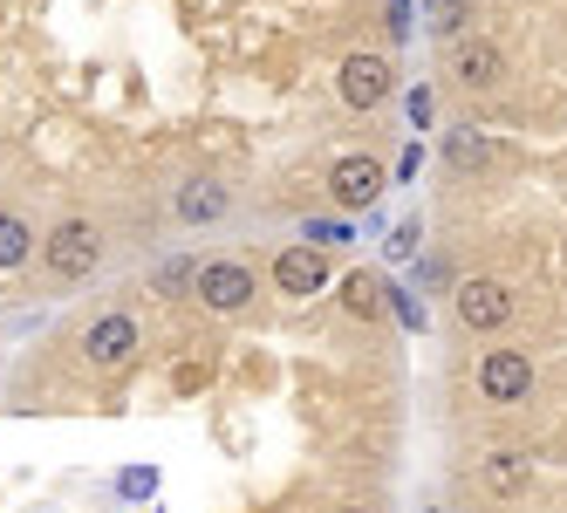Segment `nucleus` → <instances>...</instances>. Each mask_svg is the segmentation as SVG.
Returning <instances> with one entry per match:
<instances>
[{
  "instance_id": "nucleus-10",
  "label": "nucleus",
  "mask_w": 567,
  "mask_h": 513,
  "mask_svg": "<svg viewBox=\"0 0 567 513\" xmlns=\"http://www.w3.org/2000/svg\"><path fill=\"white\" fill-rule=\"evenodd\" d=\"M321 281H329V260H321L315 247H288V254L274 260V288L280 295H315Z\"/></svg>"
},
{
  "instance_id": "nucleus-16",
  "label": "nucleus",
  "mask_w": 567,
  "mask_h": 513,
  "mask_svg": "<svg viewBox=\"0 0 567 513\" xmlns=\"http://www.w3.org/2000/svg\"><path fill=\"white\" fill-rule=\"evenodd\" d=\"M116 493H124V500H151V493H157V472H151V465L124 472V480H116Z\"/></svg>"
},
{
  "instance_id": "nucleus-3",
  "label": "nucleus",
  "mask_w": 567,
  "mask_h": 513,
  "mask_svg": "<svg viewBox=\"0 0 567 513\" xmlns=\"http://www.w3.org/2000/svg\"><path fill=\"white\" fill-rule=\"evenodd\" d=\"M198 301H206L213 315H247L254 308V267L247 260H233V254H219V260H198Z\"/></svg>"
},
{
  "instance_id": "nucleus-1",
  "label": "nucleus",
  "mask_w": 567,
  "mask_h": 513,
  "mask_svg": "<svg viewBox=\"0 0 567 513\" xmlns=\"http://www.w3.org/2000/svg\"><path fill=\"white\" fill-rule=\"evenodd\" d=\"M42 260H49L55 281H90L96 260H103L96 226H90V219H55V226H49V240H42Z\"/></svg>"
},
{
  "instance_id": "nucleus-15",
  "label": "nucleus",
  "mask_w": 567,
  "mask_h": 513,
  "mask_svg": "<svg viewBox=\"0 0 567 513\" xmlns=\"http://www.w3.org/2000/svg\"><path fill=\"white\" fill-rule=\"evenodd\" d=\"M431 34H437V42H458V34H465V0H431Z\"/></svg>"
},
{
  "instance_id": "nucleus-8",
  "label": "nucleus",
  "mask_w": 567,
  "mask_h": 513,
  "mask_svg": "<svg viewBox=\"0 0 567 513\" xmlns=\"http://www.w3.org/2000/svg\"><path fill=\"white\" fill-rule=\"evenodd\" d=\"M336 90H342V103H349V110H377V103L396 90V75H390V62H383V55H349V62L336 69Z\"/></svg>"
},
{
  "instance_id": "nucleus-4",
  "label": "nucleus",
  "mask_w": 567,
  "mask_h": 513,
  "mask_svg": "<svg viewBox=\"0 0 567 513\" xmlns=\"http://www.w3.org/2000/svg\"><path fill=\"white\" fill-rule=\"evenodd\" d=\"M452 308H458V322H465L472 336H499V329L513 322V288L493 281V274H472V281H458Z\"/></svg>"
},
{
  "instance_id": "nucleus-20",
  "label": "nucleus",
  "mask_w": 567,
  "mask_h": 513,
  "mask_svg": "<svg viewBox=\"0 0 567 513\" xmlns=\"http://www.w3.org/2000/svg\"><path fill=\"white\" fill-rule=\"evenodd\" d=\"M560 254H567V240H560Z\"/></svg>"
},
{
  "instance_id": "nucleus-7",
  "label": "nucleus",
  "mask_w": 567,
  "mask_h": 513,
  "mask_svg": "<svg viewBox=\"0 0 567 513\" xmlns=\"http://www.w3.org/2000/svg\"><path fill=\"white\" fill-rule=\"evenodd\" d=\"M478 390H485L493 404H519L526 390H534V357H519V349H485Z\"/></svg>"
},
{
  "instance_id": "nucleus-12",
  "label": "nucleus",
  "mask_w": 567,
  "mask_h": 513,
  "mask_svg": "<svg viewBox=\"0 0 567 513\" xmlns=\"http://www.w3.org/2000/svg\"><path fill=\"white\" fill-rule=\"evenodd\" d=\"M21 260H34V226H28L21 213H8V206H0V274H8V267H21Z\"/></svg>"
},
{
  "instance_id": "nucleus-5",
  "label": "nucleus",
  "mask_w": 567,
  "mask_h": 513,
  "mask_svg": "<svg viewBox=\"0 0 567 513\" xmlns=\"http://www.w3.org/2000/svg\"><path fill=\"white\" fill-rule=\"evenodd\" d=\"M383 185H390V172L377 165L370 151H349V157H336V165H329V199L336 206H377Z\"/></svg>"
},
{
  "instance_id": "nucleus-17",
  "label": "nucleus",
  "mask_w": 567,
  "mask_h": 513,
  "mask_svg": "<svg viewBox=\"0 0 567 513\" xmlns=\"http://www.w3.org/2000/svg\"><path fill=\"white\" fill-rule=\"evenodd\" d=\"M185 281H198V267H192V254H185V260H178V267H165V288H172V295H178V288H185Z\"/></svg>"
},
{
  "instance_id": "nucleus-19",
  "label": "nucleus",
  "mask_w": 567,
  "mask_h": 513,
  "mask_svg": "<svg viewBox=\"0 0 567 513\" xmlns=\"http://www.w3.org/2000/svg\"><path fill=\"white\" fill-rule=\"evenodd\" d=\"M342 513H362V506H342Z\"/></svg>"
},
{
  "instance_id": "nucleus-18",
  "label": "nucleus",
  "mask_w": 567,
  "mask_h": 513,
  "mask_svg": "<svg viewBox=\"0 0 567 513\" xmlns=\"http://www.w3.org/2000/svg\"><path fill=\"white\" fill-rule=\"evenodd\" d=\"M411 247H417V226H403V233H390V260H411Z\"/></svg>"
},
{
  "instance_id": "nucleus-6",
  "label": "nucleus",
  "mask_w": 567,
  "mask_h": 513,
  "mask_svg": "<svg viewBox=\"0 0 567 513\" xmlns=\"http://www.w3.org/2000/svg\"><path fill=\"white\" fill-rule=\"evenodd\" d=\"M131 357H137V322L131 315H96L90 322V336H83V363L90 370H131Z\"/></svg>"
},
{
  "instance_id": "nucleus-2",
  "label": "nucleus",
  "mask_w": 567,
  "mask_h": 513,
  "mask_svg": "<svg viewBox=\"0 0 567 513\" xmlns=\"http://www.w3.org/2000/svg\"><path fill=\"white\" fill-rule=\"evenodd\" d=\"M437 69H444V83H458V90H493L506 75V49L485 42V34H458V42H444Z\"/></svg>"
},
{
  "instance_id": "nucleus-9",
  "label": "nucleus",
  "mask_w": 567,
  "mask_h": 513,
  "mask_svg": "<svg viewBox=\"0 0 567 513\" xmlns=\"http://www.w3.org/2000/svg\"><path fill=\"white\" fill-rule=\"evenodd\" d=\"M226 206H233L226 178H185V185H178V199H172L178 226H213V219H226Z\"/></svg>"
},
{
  "instance_id": "nucleus-11",
  "label": "nucleus",
  "mask_w": 567,
  "mask_h": 513,
  "mask_svg": "<svg viewBox=\"0 0 567 513\" xmlns=\"http://www.w3.org/2000/svg\"><path fill=\"white\" fill-rule=\"evenodd\" d=\"M383 301H390V281L370 274V267L342 281V315H362V322H370V315H383Z\"/></svg>"
},
{
  "instance_id": "nucleus-14",
  "label": "nucleus",
  "mask_w": 567,
  "mask_h": 513,
  "mask_svg": "<svg viewBox=\"0 0 567 513\" xmlns=\"http://www.w3.org/2000/svg\"><path fill=\"white\" fill-rule=\"evenodd\" d=\"M485 151H493V144H485L478 131H452V137H444V165H452V172H478Z\"/></svg>"
},
{
  "instance_id": "nucleus-13",
  "label": "nucleus",
  "mask_w": 567,
  "mask_h": 513,
  "mask_svg": "<svg viewBox=\"0 0 567 513\" xmlns=\"http://www.w3.org/2000/svg\"><path fill=\"white\" fill-rule=\"evenodd\" d=\"M478 480H485V493H499V500H506V493L526 486V459H519V452H493V459L478 465Z\"/></svg>"
}]
</instances>
